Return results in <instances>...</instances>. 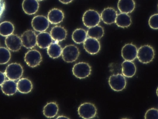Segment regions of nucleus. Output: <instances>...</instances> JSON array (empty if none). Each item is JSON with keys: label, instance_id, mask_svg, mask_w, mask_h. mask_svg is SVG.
I'll list each match as a JSON object with an SVG mask.
<instances>
[{"label": "nucleus", "instance_id": "obj_3", "mask_svg": "<svg viewBox=\"0 0 158 119\" xmlns=\"http://www.w3.org/2000/svg\"><path fill=\"white\" fill-rule=\"evenodd\" d=\"M82 21L86 27L90 28L98 25L101 21V16L95 10H89L84 14Z\"/></svg>", "mask_w": 158, "mask_h": 119}, {"label": "nucleus", "instance_id": "obj_35", "mask_svg": "<svg viewBox=\"0 0 158 119\" xmlns=\"http://www.w3.org/2000/svg\"><path fill=\"white\" fill-rule=\"evenodd\" d=\"M57 119H69V117L64 116H60L57 117Z\"/></svg>", "mask_w": 158, "mask_h": 119}, {"label": "nucleus", "instance_id": "obj_1", "mask_svg": "<svg viewBox=\"0 0 158 119\" xmlns=\"http://www.w3.org/2000/svg\"><path fill=\"white\" fill-rule=\"evenodd\" d=\"M155 52L152 47L149 45L142 46L138 49L137 57L141 63L148 64L153 60Z\"/></svg>", "mask_w": 158, "mask_h": 119}, {"label": "nucleus", "instance_id": "obj_20", "mask_svg": "<svg viewBox=\"0 0 158 119\" xmlns=\"http://www.w3.org/2000/svg\"><path fill=\"white\" fill-rule=\"evenodd\" d=\"M122 75L127 78L133 77L135 75L136 67L132 61L125 60L122 64Z\"/></svg>", "mask_w": 158, "mask_h": 119}, {"label": "nucleus", "instance_id": "obj_14", "mask_svg": "<svg viewBox=\"0 0 158 119\" xmlns=\"http://www.w3.org/2000/svg\"><path fill=\"white\" fill-rule=\"evenodd\" d=\"M117 11L112 7L105 8L101 12V19L104 23L107 24H111L115 23L117 18Z\"/></svg>", "mask_w": 158, "mask_h": 119}, {"label": "nucleus", "instance_id": "obj_31", "mask_svg": "<svg viewBox=\"0 0 158 119\" xmlns=\"http://www.w3.org/2000/svg\"><path fill=\"white\" fill-rule=\"evenodd\" d=\"M149 27L153 29L158 28V15L156 14L151 16L149 20Z\"/></svg>", "mask_w": 158, "mask_h": 119}, {"label": "nucleus", "instance_id": "obj_23", "mask_svg": "<svg viewBox=\"0 0 158 119\" xmlns=\"http://www.w3.org/2000/svg\"><path fill=\"white\" fill-rule=\"evenodd\" d=\"M59 111L58 105L55 102L47 104L43 108V114L48 118H53L57 114Z\"/></svg>", "mask_w": 158, "mask_h": 119}, {"label": "nucleus", "instance_id": "obj_4", "mask_svg": "<svg viewBox=\"0 0 158 119\" xmlns=\"http://www.w3.org/2000/svg\"><path fill=\"white\" fill-rule=\"evenodd\" d=\"M108 83L111 88L116 91H122L127 85L126 78L121 74L111 75L109 79Z\"/></svg>", "mask_w": 158, "mask_h": 119}, {"label": "nucleus", "instance_id": "obj_33", "mask_svg": "<svg viewBox=\"0 0 158 119\" xmlns=\"http://www.w3.org/2000/svg\"><path fill=\"white\" fill-rule=\"evenodd\" d=\"M6 77L5 73L0 71V86H1L6 81Z\"/></svg>", "mask_w": 158, "mask_h": 119}, {"label": "nucleus", "instance_id": "obj_25", "mask_svg": "<svg viewBox=\"0 0 158 119\" xmlns=\"http://www.w3.org/2000/svg\"><path fill=\"white\" fill-rule=\"evenodd\" d=\"M62 49L61 46L57 42L52 43L48 48L47 52L49 56L52 59H56L61 55Z\"/></svg>", "mask_w": 158, "mask_h": 119}, {"label": "nucleus", "instance_id": "obj_22", "mask_svg": "<svg viewBox=\"0 0 158 119\" xmlns=\"http://www.w3.org/2000/svg\"><path fill=\"white\" fill-rule=\"evenodd\" d=\"M17 84V90L21 93L28 94L33 89L31 82L26 78L19 79Z\"/></svg>", "mask_w": 158, "mask_h": 119}, {"label": "nucleus", "instance_id": "obj_7", "mask_svg": "<svg viewBox=\"0 0 158 119\" xmlns=\"http://www.w3.org/2000/svg\"><path fill=\"white\" fill-rule=\"evenodd\" d=\"M97 108L91 103H85L80 105L78 109L79 116L83 119L94 118L97 114Z\"/></svg>", "mask_w": 158, "mask_h": 119}, {"label": "nucleus", "instance_id": "obj_2", "mask_svg": "<svg viewBox=\"0 0 158 119\" xmlns=\"http://www.w3.org/2000/svg\"><path fill=\"white\" fill-rule=\"evenodd\" d=\"M23 72V68L21 64L13 63L7 66L4 73L9 80L15 81L22 77Z\"/></svg>", "mask_w": 158, "mask_h": 119}, {"label": "nucleus", "instance_id": "obj_30", "mask_svg": "<svg viewBox=\"0 0 158 119\" xmlns=\"http://www.w3.org/2000/svg\"><path fill=\"white\" fill-rule=\"evenodd\" d=\"M145 119L158 118V111L157 109L152 108L147 111L144 116Z\"/></svg>", "mask_w": 158, "mask_h": 119}, {"label": "nucleus", "instance_id": "obj_36", "mask_svg": "<svg viewBox=\"0 0 158 119\" xmlns=\"http://www.w3.org/2000/svg\"><path fill=\"white\" fill-rule=\"evenodd\" d=\"M37 1H44V0H37Z\"/></svg>", "mask_w": 158, "mask_h": 119}, {"label": "nucleus", "instance_id": "obj_27", "mask_svg": "<svg viewBox=\"0 0 158 119\" xmlns=\"http://www.w3.org/2000/svg\"><path fill=\"white\" fill-rule=\"evenodd\" d=\"M104 34L103 27L97 25L89 28L87 32V36L90 38L98 40L102 38Z\"/></svg>", "mask_w": 158, "mask_h": 119}, {"label": "nucleus", "instance_id": "obj_34", "mask_svg": "<svg viewBox=\"0 0 158 119\" xmlns=\"http://www.w3.org/2000/svg\"><path fill=\"white\" fill-rule=\"evenodd\" d=\"M60 2L65 4L70 3L73 1V0H59Z\"/></svg>", "mask_w": 158, "mask_h": 119}, {"label": "nucleus", "instance_id": "obj_6", "mask_svg": "<svg viewBox=\"0 0 158 119\" xmlns=\"http://www.w3.org/2000/svg\"><path fill=\"white\" fill-rule=\"evenodd\" d=\"M72 71L75 77L80 79H84L91 74V67L88 63L81 62L74 65Z\"/></svg>", "mask_w": 158, "mask_h": 119}, {"label": "nucleus", "instance_id": "obj_11", "mask_svg": "<svg viewBox=\"0 0 158 119\" xmlns=\"http://www.w3.org/2000/svg\"><path fill=\"white\" fill-rule=\"evenodd\" d=\"M5 43L7 49L12 52L18 51L22 45L21 38L17 35L13 34L6 37Z\"/></svg>", "mask_w": 158, "mask_h": 119}, {"label": "nucleus", "instance_id": "obj_13", "mask_svg": "<svg viewBox=\"0 0 158 119\" xmlns=\"http://www.w3.org/2000/svg\"><path fill=\"white\" fill-rule=\"evenodd\" d=\"M83 43L84 49L87 53L92 55L97 54L101 49L99 41L95 38H87Z\"/></svg>", "mask_w": 158, "mask_h": 119}, {"label": "nucleus", "instance_id": "obj_19", "mask_svg": "<svg viewBox=\"0 0 158 119\" xmlns=\"http://www.w3.org/2000/svg\"><path fill=\"white\" fill-rule=\"evenodd\" d=\"M135 2L134 0H119L117 7L121 13H131L135 8Z\"/></svg>", "mask_w": 158, "mask_h": 119}, {"label": "nucleus", "instance_id": "obj_15", "mask_svg": "<svg viewBox=\"0 0 158 119\" xmlns=\"http://www.w3.org/2000/svg\"><path fill=\"white\" fill-rule=\"evenodd\" d=\"M53 43V39L50 33L48 32H40L37 36V45L42 49L48 48Z\"/></svg>", "mask_w": 158, "mask_h": 119}, {"label": "nucleus", "instance_id": "obj_5", "mask_svg": "<svg viewBox=\"0 0 158 119\" xmlns=\"http://www.w3.org/2000/svg\"><path fill=\"white\" fill-rule=\"evenodd\" d=\"M63 60L67 63L75 62L80 55V51L76 46L70 45L64 47L61 53Z\"/></svg>", "mask_w": 158, "mask_h": 119}, {"label": "nucleus", "instance_id": "obj_28", "mask_svg": "<svg viewBox=\"0 0 158 119\" xmlns=\"http://www.w3.org/2000/svg\"><path fill=\"white\" fill-rule=\"evenodd\" d=\"M87 38V32L82 28L75 30L72 34L73 40L77 44L83 43Z\"/></svg>", "mask_w": 158, "mask_h": 119}, {"label": "nucleus", "instance_id": "obj_12", "mask_svg": "<svg viewBox=\"0 0 158 119\" xmlns=\"http://www.w3.org/2000/svg\"><path fill=\"white\" fill-rule=\"evenodd\" d=\"M137 52L138 49L134 45L126 44L122 48V57L125 60L133 61L137 58Z\"/></svg>", "mask_w": 158, "mask_h": 119}, {"label": "nucleus", "instance_id": "obj_17", "mask_svg": "<svg viewBox=\"0 0 158 119\" xmlns=\"http://www.w3.org/2000/svg\"><path fill=\"white\" fill-rule=\"evenodd\" d=\"M50 35L53 40L58 43L64 40L66 38L67 33L64 27L56 26L52 28Z\"/></svg>", "mask_w": 158, "mask_h": 119}, {"label": "nucleus", "instance_id": "obj_29", "mask_svg": "<svg viewBox=\"0 0 158 119\" xmlns=\"http://www.w3.org/2000/svg\"><path fill=\"white\" fill-rule=\"evenodd\" d=\"M11 58V53L7 48L0 47V64L8 63Z\"/></svg>", "mask_w": 158, "mask_h": 119}, {"label": "nucleus", "instance_id": "obj_8", "mask_svg": "<svg viewBox=\"0 0 158 119\" xmlns=\"http://www.w3.org/2000/svg\"><path fill=\"white\" fill-rule=\"evenodd\" d=\"M24 60L28 66L35 67L39 66L42 61L41 54L38 50L32 49L26 53Z\"/></svg>", "mask_w": 158, "mask_h": 119}, {"label": "nucleus", "instance_id": "obj_9", "mask_svg": "<svg viewBox=\"0 0 158 119\" xmlns=\"http://www.w3.org/2000/svg\"><path fill=\"white\" fill-rule=\"evenodd\" d=\"M22 45L27 49H32L37 45V35L34 31L28 30L21 37Z\"/></svg>", "mask_w": 158, "mask_h": 119}, {"label": "nucleus", "instance_id": "obj_18", "mask_svg": "<svg viewBox=\"0 0 158 119\" xmlns=\"http://www.w3.org/2000/svg\"><path fill=\"white\" fill-rule=\"evenodd\" d=\"M64 17V12L59 9L50 10L48 14V19L52 24H56L62 22Z\"/></svg>", "mask_w": 158, "mask_h": 119}, {"label": "nucleus", "instance_id": "obj_24", "mask_svg": "<svg viewBox=\"0 0 158 119\" xmlns=\"http://www.w3.org/2000/svg\"><path fill=\"white\" fill-rule=\"evenodd\" d=\"M115 22L118 27L127 28L131 25V19L128 14L121 13L117 15Z\"/></svg>", "mask_w": 158, "mask_h": 119}, {"label": "nucleus", "instance_id": "obj_16", "mask_svg": "<svg viewBox=\"0 0 158 119\" xmlns=\"http://www.w3.org/2000/svg\"><path fill=\"white\" fill-rule=\"evenodd\" d=\"M22 6L25 13L32 15L35 14L38 11L39 4L37 0H23Z\"/></svg>", "mask_w": 158, "mask_h": 119}, {"label": "nucleus", "instance_id": "obj_10", "mask_svg": "<svg viewBox=\"0 0 158 119\" xmlns=\"http://www.w3.org/2000/svg\"><path fill=\"white\" fill-rule=\"evenodd\" d=\"M32 27L36 32H44L48 28L49 22L48 18L43 15H38L33 17L31 22Z\"/></svg>", "mask_w": 158, "mask_h": 119}, {"label": "nucleus", "instance_id": "obj_32", "mask_svg": "<svg viewBox=\"0 0 158 119\" xmlns=\"http://www.w3.org/2000/svg\"><path fill=\"white\" fill-rule=\"evenodd\" d=\"M6 8V3L5 0H0V19L3 14Z\"/></svg>", "mask_w": 158, "mask_h": 119}, {"label": "nucleus", "instance_id": "obj_21", "mask_svg": "<svg viewBox=\"0 0 158 119\" xmlns=\"http://www.w3.org/2000/svg\"><path fill=\"white\" fill-rule=\"evenodd\" d=\"M1 86L2 92L7 96H12L17 92V83L14 80H6Z\"/></svg>", "mask_w": 158, "mask_h": 119}, {"label": "nucleus", "instance_id": "obj_26", "mask_svg": "<svg viewBox=\"0 0 158 119\" xmlns=\"http://www.w3.org/2000/svg\"><path fill=\"white\" fill-rule=\"evenodd\" d=\"M15 27L11 22L5 21L0 23V35L4 37H7L13 34Z\"/></svg>", "mask_w": 158, "mask_h": 119}]
</instances>
